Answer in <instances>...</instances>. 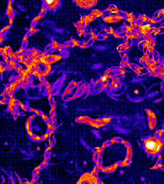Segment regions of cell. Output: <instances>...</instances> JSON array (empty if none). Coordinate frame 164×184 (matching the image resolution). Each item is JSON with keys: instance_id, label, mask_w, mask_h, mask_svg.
Listing matches in <instances>:
<instances>
[{"instance_id": "obj_4", "label": "cell", "mask_w": 164, "mask_h": 184, "mask_svg": "<svg viewBox=\"0 0 164 184\" xmlns=\"http://www.w3.org/2000/svg\"><path fill=\"white\" fill-rule=\"evenodd\" d=\"M107 78H108V76H104L101 78V81H105L106 80H107Z\"/></svg>"}, {"instance_id": "obj_2", "label": "cell", "mask_w": 164, "mask_h": 184, "mask_svg": "<svg viewBox=\"0 0 164 184\" xmlns=\"http://www.w3.org/2000/svg\"><path fill=\"white\" fill-rule=\"evenodd\" d=\"M149 30H150V25H149V24L143 25H141L139 28V32H141L143 35H147L149 32Z\"/></svg>"}, {"instance_id": "obj_3", "label": "cell", "mask_w": 164, "mask_h": 184, "mask_svg": "<svg viewBox=\"0 0 164 184\" xmlns=\"http://www.w3.org/2000/svg\"><path fill=\"white\" fill-rule=\"evenodd\" d=\"M46 3H48V5H52V4H54V1H53V0H47Z\"/></svg>"}, {"instance_id": "obj_1", "label": "cell", "mask_w": 164, "mask_h": 184, "mask_svg": "<svg viewBox=\"0 0 164 184\" xmlns=\"http://www.w3.org/2000/svg\"><path fill=\"white\" fill-rule=\"evenodd\" d=\"M143 146L146 152L149 155H156L160 152L163 146V141L157 136L146 138L143 141Z\"/></svg>"}, {"instance_id": "obj_5", "label": "cell", "mask_w": 164, "mask_h": 184, "mask_svg": "<svg viewBox=\"0 0 164 184\" xmlns=\"http://www.w3.org/2000/svg\"><path fill=\"white\" fill-rule=\"evenodd\" d=\"M134 93L135 94H138V93H139V92H138V91H137V90H135V91H134Z\"/></svg>"}]
</instances>
